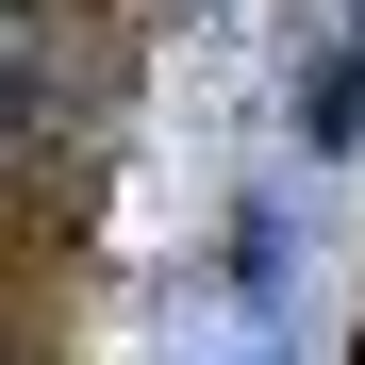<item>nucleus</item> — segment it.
Segmentation results:
<instances>
[{"label": "nucleus", "mask_w": 365, "mask_h": 365, "mask_svg": "<svg viewBox=\"0 0 365 365\" xmlns=\"http://www.w3.org/2000/svg\"><path fill=\"white\" fill-rule=\"evenodd\" d=\"M34 166V17L0 0V182Z\"/></svg>", "instance_id": "f257e3e1"}]
</instances>
